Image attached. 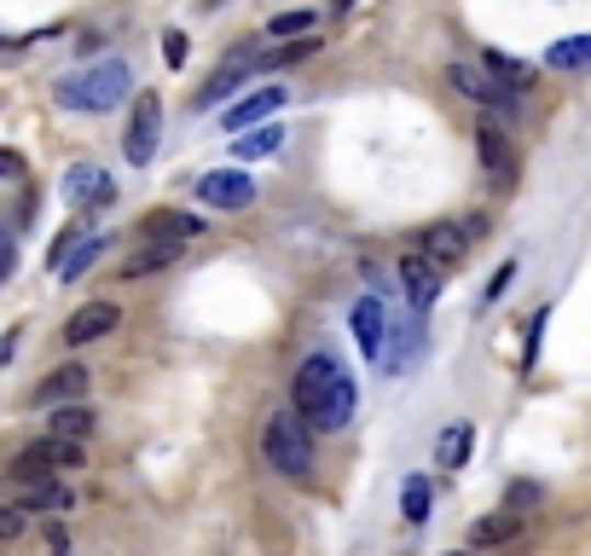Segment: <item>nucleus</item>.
Masks as SVG:
<instances>
[{"instance_id": "25", "label": "nucleus", "mask_w": 591, "mask_h": 556, "mask_svg": "<svg viewBox=\"0 0 591 556\" xmlns=\"http://www.w3.org/2000/svg\"><path fill=\"white\" fill-rule=\"evenodd\" d=\"M430 499H435V492H430V476H406L400 481V517L406 522H430Z\"/></svg>"}, {"instance_id": "29", "label": "nucleus", "mask_w": 591, "mask_h": 556, "mask_svg": "<svg viewBox=\"0 0 591 556\" xmlns=\"http://www.w3.org/2000/svg\"><path fill=\"white\" fill-rule=\"evenodd\" d=\"M186 53H192V41L186 35H180V30H169V35H162V65H186Z\"/></svg>"}, {"instance_id": "17", "label": "nucleus", "mask_w": 591, "mask_h": 556, "mask_svg": "<svg viewBox=\"0 0 591 556\" xmlns=\"http://www.w3.org/2000/svg\"><path fill=\"white\" fill-rule=\"evenodd\" d=\"M65 197L70 203H111V174L93 169V162H76L65 174Z\"/></svg>"}, {"instance_id": "35", "label": "nucleus", "mask_w": 591, "mask_h": 556, "mask_svg": "<svg viewBox=\"0 0 591 556\" xmlns=\"http://www.w3.org/2000/svg\"><path fill=\"white\" fill-rule=\"evenodd\" d=\"M511 279H516V266H511V261H504V266H499V273H493V284H487V302H493V296H504V284H511Z\"/></svg>"}, {"instance_id": "8", "label": "nucleus", "mask_w": 591, "mask_h": 556, "mask_svg": "<svg viewBox=\"0 0 591 556\" xmlns=\"http://www.w3.org/2000/svg\"><path fill=\"white\" fill-rule=\"evenodd\" d=\"M250 70H261V47H255V41H243V47H232V58H220V65H215V76L203 81V93H197V111H215L227 93H238V88H243V76H250Z\"/></svg>"}, {"instance_id": "24", "label": "nucleus", "mask_w": 591, "mask_h": 556, "mask_svg": "<svg viewBox=\"0 0 591 556\" xmlns=\"http://www.w3.org/2000/svg\"><path fill=\"white\" fill-rule=\"evenodd\" d=\"M279 146H284V128H279V122L243 128V139H232V151H238L243 162H255V157H279Z\"/></svg>"}, {"instance_id": "19", "label": "nucleus", "mask_w": 591, "mask_h": 556, "mask_svg": "<svg viewBox=\"0 0 591 556\" xmlns=\"http://www.w3.org/2000/svg\"><path fill=\"white\" fill-rule=\"evenodd\" d=\"M481 70L499 81V88H511V93H522V88H534V65H522V58H511V53H499V47H487V58H481Z\"/></svg>"}, {"instance_id": "12", "label": "nucleus", "mask_w": 591, "mask_h": 556, "mask_svg": "<svg viewBox=\"0 0 591 556\" xmlns=\"http://www.w3.org/2000/svg\"><path fill=\"white\" fill-rule=\"evenodd\" d=\"M116 325H122V307H116V302H88V307H76V314H70L65 342H70V348H88V342H99V337H111Z\"/></svg>"}, {"instance_id": "20", "label": "nucleus", "mask_w": 591, "mask_h": 556, "mask_svg": "<svg viewBox=\"0 0 591 556\" xmlns=\"http://www.w3.org/2000/svg\"><path fill=\"white\" fill-rule=\"evenodd\" d=\"M111 250V232H93V238H81V243H70V250H65V261H58V279H81V273H88V266L99 261V256H105Z\"/></svg>"}, {"instance_id": "3", "label": "nucleus", "mask_w": 591, "mask_h": 556, "mask_svg": "<svg viewBox=\"0 0 591 556\" xmlns=\"http://www.w3.org/2000/svg\"><path fill=\"white\" fill-rule=\"evenodd\" d=\"M261 458H268L279 476L291 481H308L314 476V429L296 418V411H273L261 423Z\"/></svg>"}, {"instance_id": "32", "label": "nucleus", "mask_w": 591, "mask_h": 556, "mask_svg": "<svg viewBox=\"0 0 591 556\" xmlns=\"http://www.w3.org/2000/svg\"><path fill=\"white\" fill-rule=\"evenodd\" d=\"M0 180H24V157L18 151H0Z\"/></svg>"}, {"instance_id": "15", "label": "nucleus", "mask_w": 591, "mask_h": 556, "mask_svg": "<svg viewBox=\"0 0 591 556\" xmlns=\"http://www.w3.org/2000/svg\"><path fill=\"white\" fill-rule=\"evenodd\" d=\"M180 250H186V243H174V238H146L139 250H128V261H122V279H151V273H169V266L180 261Z\"/></svg>"}, {"instance_id": "13", "label": "nucleus", "mask_w": 591, "mask_h": 556, "mask_svg": "<svg viewBox=\"0 0 591 556\" xmlns=\"http://www.w3.org/2000/svg\"><path fill=\"white\" fill-rule=\"evenodd\" d=\"M400 291H406V302H412V314H430L435 296H441V273L412 250V256H400Z\"/></svg>"}, {"instance_id": "14", "label": "nucleus", "mask_w": 591, "mask_h": 556, "mask_svg": "<svg viewBox=\"0 0 591 556\" xmlns=\"http://www.w3.org/2000/svg\"><path fill=\"white\" fill-rule=\"evenodd\" d=\"M284 99H291L284 88H261V93H250V99H238V105H227V116H220V122H227V134L261 128L268 116H279V111H284Z\"/></svg>"}, {"instance_id": "26", "label": "nucleus", "mask_w": 591, "mask_h": 556, "mask_svg": "<svg viewBox=\"0 0 591 556\" xmlns=\"http://www.w3.org/2000/svg\"><path fill=\"white\" fill-rule=\"evenodd\" d=\"M545 65L552 70H586L591 65V35H562L552 53H545Z\"/></svg>"}, {"instance_id": "21", "label": "nucleus", "mask_w": 591, "mask_h": 556, "mask_svg": "<svg viewBox=\"0 0 591 556\" xmlns=\"http://www.w3.org/2000/svg\"><path fill=\"white\" fill-rule=\"evenodd\" d=\"M47 429H53L58 441H88V435H93V406H81V400L58 406L53 418H47Z\"/></svg>"}, {"instance_id": "5", "label": "nucleus", "mask_w": 591, "mask_h": 556, "mask_svg": "<svg viewBox=\"0 0 591 556\" xmlns=\"http://www.w3.org/2000/svg\"><path fill=\"white\" fill-rule=\"evenodd\" d=\"M157 139H162V99L157 93H134V116H128V134H122V157L134 169H146L157 157Z\"/></svg>"}, {"instance_id": "30", "label": "nucleus", "mask_w": 591, "mask_h": 556, "mask_svg": "<svg viewBox=\"0 0 591 556\" xmlns=\"http://www.w3.org/2000/svg\"><path fill=\"white\" fill-rule=\"evenodd\" d=\"M18 533H24V510H18V504H0V545H12Z\"/></svg>"}, {"instance_id": "37", "label": "nucleus", "mask_w": 591, "mask_h": 556, "mask_svg": "<svg viewBox=\"0 0 591 556\" xmlns=\"http://www.w3.org/2000/svg\"><path fill=\"white\" fill-rule=\"evenodd\" d=\"M453 556H476V551H453Z\"/></svg>"}, {"instance_id": "23", "label": "nucleus", "mask_w": 591, "mask_h": 556, "mask_svg": "<svg viewBox=\"0 0 591 556\" xmlns=\"http://www.w3.org/2000/svg\"><path fill=\"white\" fill-rule=\"evenodd\" d=\"M203 232V220L197 215H180V209H157L146 220V238H174V243H192Z\"/></svg>"}, {"instance_id": "10", "label": "nucleus", "mask_w": 591, "mask_h": 556, "mask_svg": "<svg viewBox=\"0 0 591 556\" xmlns=\"http://www.w3.org/2000/svg\"><path fill=\"white\" fill-rule=\"evenodd\" d=\"M418 256L435 266V273H453V266L470 256V238H464V226L453 220H435V226H423V238H418Z\"/></svg>"}, {"instance_id": "9", "label": "nucleus", "mask_w": 591, "mask_h": 556, "mask_svg": "<svg viewBox=\"0 0 591 556\" xmlns=\"http://www.w3.org/2000/svg\"><path fill=\"white\" fill-rule=\"evenodd\" d=\"M446 81H453V93H464V99H470V105L516 116V93H511V88H499V81L487 76L481 65H446Z\"/></svg>"}, {"instance_id": "16", "label": "nucleus", "mask_w": 591, "mask_h": 556, "mask_svg": "<svg viewBox=\"0 0 591 556\" xmlns=\"http://www.w3.org/2000/svg\"><path fill=\"white\" fill-rule=\"evenodd\" d=\"M88 383H93L88 365H58L53 377L35 388V406H70V400H88Z\"/></svg>"}, {"instance_id": "31", "label": "nucleus", "mask_w": 591, "mask_h": 556, "mask_svg": "<svg viewBox=\"0 0 591 556\" xmlns=\"http://www.w3.org/2000/svg\"><path fill=\"white\" fill-rule=\"evenodd\" d=\"M18 273V238L7 232V226H0V284H7Z\"/></svg>"}, {"instance_id": "6", "label": "nucleus", "mask_w": 591, "mask_h": 556, "mask_svg": "<svg viewBox=\"0 0 591 556\" xmlns=\"http://www.w3.org/2000/svg\"><path fill=\"white\" fill-rule=\"evenodd\" d=\"M192 192H197L203 209L238 215V209H250V203H255V180L243 174V169H209V174H203V180L192 185Z\"/></svg>"}, {"instance_id": "27", "label": "nucleus", "mask_w": 591, "mask_h": 556, "mask_svg": "<svg viewBox=\"0 0 591 556\" xmlns=\"http://www.w3.org/2000/svg\"><path fill=\"white\" fill-rule=\"evenodd\" d=\"M314 24H319V12H314V7H302V12H279L273 24H268V35H273V41L291 35V41H296V35H308Z\"/></svg>"}, {"instance_id": "18", "label": "nucleus", "mask_w": 591, "mask_h": 556, "mask_svg": "<svg viewBox=\"0 0 591 556\" xmlns=\"http://www.w3.org/2000/svg\"><path fill=\"white\" fill-rule=\"evenodd\" d=\"M516 533H522V517H516V510H493V517H481V522L470 527V545H476V551H493V545H511Z\"/></svg>"}, {"instance_id": "1", "label": "nucleus", "mask_w": 591, "mask_h": 556, "mask_svg": "<svg viewBox=\"0 0 591 556\" xmlns=\"http://www.w3.org/2000/svg\"><path fill=\"white\" fill-rule=\"evenodd\" d=\"M291 400H296V418L319 429V435H337V429L354 423V377L342 371L337 354H308L296 365V383H291Z\"/></svg>"}, {"instance_id": "36", "label": "nucleus", "mask_w": 591, "mask_h": 556, "mask_svg": "<svg viewBox=\"0 0 591 556\" xmlns=\"http://www.w3.org/2000/svg\"><path fill=\"white\" fill-rule=\"evenodd\" d=\"M337 7H342V12H349V7H354V0H337Z\"/></svg>"}, {"instance_id": "22", "label": "nucleus", "mask_w": 591, "mask_h": 556, "mask_svg": "<svg viewBox=\"0 0 591 556\" xmlns=\"http://www.w3.org/2000/svg\"><path fill=\"white\" fill-rule=\"evenodd\" d=\"M470 446H476V429H470V423H453V429H441V441H435V464H441V469H458V464H470Z\"/></svg>"}, {"instance_id": "33", "label": "nucleus", "mask_w": 591, "mask_h": 556, "mask_svg": "<svg viewBox=\"0 0 591 556\" xmlns=\"http://www.w3.org/2000/svg\"><path fill=\"white\" fill-rule=\"evenodd\" d=\"M534 499H539V487H527V481L511 487V510H516V517H522V504H534Z\"/></svg>"}, {"instance_id": "34", "label": "nucleus", "mask_w": 591, "mask_h": 556, "mask_svg": "<svg viewBox=\"0 0 591 556\" xmlns=\"http://www.w3.org/2000/svg\"><path fill=\"white\" fill-rule=\"evenodd\" d=\"M47 551H53V556H70V533H65V527H58V522L47 527Z\"/></svg>"}, {"instance_id": "28", "label": "nucleus", "mask_w": 591, "mask_h": 556, "mask_svg": "<svg viewBox=\"0 0 591 556\" xmlns=\"http://www.w3.org/2000/svg\"><path fill=\"white\" fill-rule=\"evenodd\" d=\"M314 53H319V35H296L291 47H279V53H261V65H273V70H279V65H302V58H314Z\"/></svg>"}, {"instance_id": "7", "label": "nucleus", "mask_w": 591, "mask_h": 556, "mask_svg": "<svg viewBox=\"0 0 591 556\" xmlns=\"http://www.w3.org/2000/svg\"><path fill=\"white\" fill-rule=\"evenodd\" d=\"M349 331H354V342H360V354L372 360V365H383V354H389V307H383V296L365 291V296L349 307Z\"/></svg>"}, {"instance_id": "11", "label": "nucleus", "mask_w": 591, "mask_h": 556, "mask_svg": "<svg viewBox=\"0 0 591 556\" xmlns=\"http://www.w3.org/2000/svg\"><path fill=\"white\" fill-rule=\"evenodd\" d=\"M476 157H481V169L499 192L516 180V151H511V139H504L499 122H476Z\"/></svg>"}, {"instance_id": "4", "label": "nucleus", "mask_w": 591, "mask_h": 556, "mask_svg": "<svg viewBox=\"0 0 591 556\" xmlns=\"http://www.w3.org/2000/svg\"><path fill=\"white\" fill-rule=\"evenodd\" d=\"M81 458H88V441H58V435H47V441H35V446L18 452L12 476L18 481H47V476H58V469H76Z\"/></svg>"}, {"instance_id": "2", "label": "nucleus", "mask_w": 591, "mask_h": 556, "mask_svg": "<svg viewBox=\"0 0 591 556\" xmlns=\"http://www.w3.org/2000/svg\"><path fill=\"white\" fill-rule=\"evenodd\" d=\"M128 93H134V70L122 65V58L88 65V70H76V76H65V81L53 88V99H58L65 111H116Z\"/></svg>"}]
</instances>
